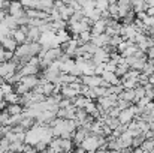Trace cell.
Instances as JSON below:
<instances>
[{
  "instance_id": "obj_1",
  "label": "cell",
  "mask_w": 154,
  "mask_h": 153,
  "mask_svg": "<svg viewBox=\"0 0 154 153\" xmlns=\"http://www.w3.org/2000/svg\"><path fill=\"white\" fill-rule=\"evenodd\" d=\"M135 116H136V107H129V108H124V110L120 111L118 120H120V123H123V125H129V123L133 120Z\"/></svg>"
},
{
  "instance_id": "obj_2",
  "label": "cell",
  "mask_w": 154,
  "mask_h": 153,
  "mask_svg": "<svg viewBox=\"0 0 154 153\" xmlns=\"http://www.w3.org/2000/svg\"><path fill=\"white\" fill-rule=\"evenodd\" d=\"M8 14H11V15H14L17 18L26 15V8L23 6L21 0H11V6L8 9Z\"/></svg>"
},
{
  "instance_id": "obj_3",
  "label": "cell",
  "mask_w": 154,
  "mask_h": 153,
  "mask_svg": "<svg viewBox=\"0 0 154 153\" xmlns=\"http://www.w3.org/2000/svg\"><path fill=\"white\" fill-rule=\"evenodd\" d=\"M82 83L87 84L88 87H97L102 84V75H97V74H93V75H82L81 77Z\"/></svg>"
},
{
  "instance_id": "obj_4",
  "label": "cell",
  "mask_w": 154,
  "mask_h": 153,
  "mask_svg": "<svg viewBox=\"0 0 154 153\" xmlns=\"http://www.w3.org/2000/svg\"><path fill=\"white\" fill-rule=\"evenodd\" d=\"M105 32H106V18H100V20L93 23V26H91V35L93 36H99Z\"/></svg>"
},
{
  "instance_id": "obj_5",
  "label": "cell",
  "mask_w": 154,
  "mask_h": 153,
  "mask_svg": "<svg viewBox=\"0 0 154 153\" xmlns=\"http://www.w3.org/2000/svg\"><path fill=\"white\" fill-rule=\"evenodd\" d=\"M39 77H38V74H32V75H23V78H21V83H24L30 90H33L38 84H39Z\"/></svg>"
},
{
  "instance_id": "obj_6",
  "label": "cell",
  "mask_w": 154,
  "mask_h": 153,
  "mask_svg": "<svg viewBox=\"0 0 154 153\" xmlns=\"http://www.w3.org/2000/svg\"><path fill=\"white\" fill-rule=\"evenodd\" d=\"M0 44L3 45V48L8 51H14L15 53V50H17V47H18V42L9 35V36H6V38H3L2 41H0Z\"/></svg>"
},
{
  "instance_id": "obj_7",
  "label": "cell",
  "mask_w": 154,
  "mask_h": 153,
  "mask_svg": "<svg viewBox=\"0 0 154 153\" xmlns=\"http://www.w3.org/2000/svg\"><path fill=\"white\" fill-rule=\"evenodd\" d=\"M42 35V30L36 26H30L29 24V30H27V41H39Z\"/></svg>"
},
{
  "instance_id": "obj_8",
  "label": "cell",
  "mask_w": 154,
  "mask_h": 153,
  "mask_svg": "<svg viewBox=\"0 0 154 153\" xmlns=\"http://www.w3.org/2000/svg\"><path fill=\"white\" fill-rule=\"evenodd\" d=\"M41 71V66H36V65H32V63H26L21 69H20V72H21V75H32V74H38Z\"/></svg>"
},
{
  "instance_id": "obj_9",
  "label": "cell",
  "mask_w": 154,
  "mask_h": 153,
  "mask_svg": "<svg viewBox=\"0 0 154 153\" xmlns=\"http://www.w3.org/2000/svg\"><path fill=\"white\" fill-rule=\"evenodd\" d=\"M52 8H54V0H38L36 9L47 11V12H51Z\"/></svg>"
},
{
  "instance_id": "obj_10",
  "label": "cell",
  "mask_w": 154,
  "mask_h": 153,
  "mask_svg": "<svg viewBox=\"0 0 154 153\" xmlns=\"http://www.w3.org/2000/svg\"><path fill=\"white\" fill-rule=\"evenodd\" d=\"M5 101H6V104H21V95H18L14 90V92L5 95Z\"/></svg>"
},
{
  "instance_id": "obj_11",
  "label": "cell",
  "mask_w": 154,
  "mask_h": 153,
  "mask_svg": "<svg viewBox=\"0 0 154 153\" xmlns=\"http://www.w3.org/2000/svg\"><path fill=\"white\" fill-rule=\"evenodd\" d=\"M6 110H8V113H9L11 116H14V114L23 113V111H24V107H23V104H8Z\"/></svg>"
},
{
  "instance_id": "obj_12",
  "label": "cell",
  "mask_w": 154,
  "mask_h": 153,
  "mask_svg": "<svg viewBox=\"0 0 154 153\" xmlns=\"http://www.w3.org/2000/svg\"><path fill=\"white\" fill-rule=\"evenodd\" d=\"M3 23H5L11 30H14V29H17V27H18V20H17V17H14V15H11V14H8V15H6V18L3 20Z\"/></svg>"
},
{
  "instance_id": "obj_13",
  "label": "cell",
  "mask_w": 154,
  "mask_h": 153,
  "mask_svg": "<svg viewBox=\"0 0 154 153\" xmlns=\"http://www.w3.org/2000/svg\"><path fill=\"white\" fill-rule=\"evenodd\" d=\"M41 86H42V92H44L45 96H51L52 93H54L55 84H54L52 81H47V83H44V84H41Z\"/></svg>"
},
{
  "instance_id": "obj_14",
  "label": "cell",
  "mask_w": 154,
  "mask_h": 153,
  "mask_svg": "<svg viewBox=\"0 0 154 153\" xmlns=\"http://www.w3.org/2000/svg\"><path fill=\"white\" fill-rule=\"evenodd\" d=\"M15 92H17L18 95H21V96H23V95L29 93V92H30V89H29L24 83H21V81H20V83H17V84H15Z\"/></svg>"
},
{
  "instance_id": "obj_15",
  "label": "cell",
  "mask_w": 154,
  "mask_h": 153,
  "mask_svg": "<svg viewBox=\"0 0 154 153\" xmlns=\"http://www.w3.org/2000/svg\"><path fill=\"white\" fill-rule=\"evenodd\" d=\"M72 143H73V141H72L70 138H61V150H64V152L72 150V147H73Z\"/></svg>"
},
{
  "instance_id": "obj_16",
  "label": "cell",
  "mask_w": 154,
  "mask_h": 153,
  "mask_svg": "<svg viewBox=\"0 0 154 153\" xmlns=\"http://www.w3.org/2000/svg\"><path fill=\"white\" fill-rule=\"evenodd\" d=\"M9 35H11V29H9L5 23H0V41H2L3 38L9 36Z\"/></svg>"
},
{
  "instance_id": "obj_17",
  "label": "cell",
  "mask_w": 154,
  "mask_h": 153,
  "mask_svg": "<svg viewBox=\"0 0 154 153\" xmlns=\"http://www.w3.org/2000/svg\"><path fill=\"white\" fill-rule=\"evenodd\" d=\"M109 0H96V8L99 9V11H108V8H109Z\"/></svg>"
},
{
  "instance_id": "obj_18",
  "label": "cell",
  "mask_w": 154,
  "mask_h": 153,
  "mask_svg": "<svg viewBox=\"0 0 154 153\" xmlns=\"http://www.w3.org/2000/svg\"><path fill=\"white\" fill-rule=\"evenodd\" d=\"M9 144H11V141H9L6 137L0 138V152H2V150H9Z\"/></svg>"
},
{
  "instance_id": "obj_19",
  "label": "cell",
  "mask_w": 154,
  "mask_h": 153,
  "mask_svg": "<svg viewBox=\"0 0 154 153\" xmlns=\"http://www.w3.org/2000/svg\"><path fill=\"white\" fill-rule=\"evenodd\" d=\"M21 3H23V6L26 9H29V8H36L38 0H21Z\"/></svg>"
},
{
  "instance_id": "obj_20",
  "label": "cell",
  "mask_w": 154,
  "mask_h": 153,
  "mask_svg": "<svg viewBox=\"0 0 154 153\" xmlns=\"http://www.w3.org/2000/svg\"><path fill=\"white\" fill-rule=\"evenodd\" d=\"M5 53H6V50H5L3 45L0 44V62H5Z\"/></svg>"
},
{
  "instance_id": "obj_21",
  "label": "cell",
  "mask_w": 154,
  "mask_h": 153,
  "mask_svg": "<svg viewBox=\"0 0 154 153\" xmlns=\"http://www.w3.org/2000/svg\"><path fill=\"white\" fill-rule=\"evenodd\" d=\"M6 15H8L6 11H5V9H0V23H3V20L6 18Z\"/></svg>"
},
{
  "instance_id": "obj_22",
  "label": "cell",
  "mask_w": 154,
  "mask_h": 153,
  "mask_svg": "<svg viewBox=\"0 0 154 153\" xmlns=\"http://www.w3.org/2000/svg\"><path fill=\"white\" fill-rule=\"evenodd\" d=\"M147 14H148L150 17H154V6H150V8L147 9Z\"/></svg>"
},
{
  "instance_id": "obj_23",
  "label": "cell",
  "mask_w": 154,
  "mask_h": 153,
  "mask_svg": "<svg viewBox=\"0 0 154 153\" xmlns=\"http://www.w3.org/2000/svg\"><path fill=\"white\" fill-rule=\"evenodd\" d=\"M0 102H6L5 101V93H3V90L0 89Z\"/></svg>"
},
{
  "instance_id": "obj_24",
  "label": "cell",
  "mask_w": 154,
  "mask_h": 153,
  "mask_svg": "<svg viewBox=\"0 0 154 153\" xmlns=\"http://www.w3.org/2000/svg\"><path fill=\"white\" fill-rule=\"evenodd\" d=\"M3 3H5V0H0V9H3Z\"/></svg>"
},
{
  "instance_id": "obj_25",
  "label": "cell",
  "mask_w": 154,
  "mask_h": 153,
  "mask_svg": "<svg viewBox=\"0 0 154 153\" xmlns=\"http://www.w3.org/2000/svg\"><path fill=\"white\" fill-rule=\"evenodd\" d=\"M153 38H154V36H153Z\"/></svg>"
}]
</instances>
